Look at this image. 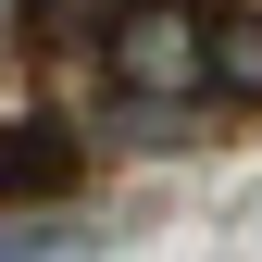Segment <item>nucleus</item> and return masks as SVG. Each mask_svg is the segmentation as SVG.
<instances>
[{"label": "nucleus", "mask_w": 262, "mask_h": 262, "mask_svg": "<svg viewBox=\"0 0 262 262\" xmlns=\"http://www.w3.org/2000/svg\"><path fill=\"white\" fill-rule=\"evenodd\" d=\"M75 187V138L62 125H0V200H50Z\"/></svg>", "instance_id": "f03ea898"}, {"label": "nucleus", "mask_w": 262, "mask_h": 262, "mask_svg": "<svg viewBox=\"0 0 262 262\" xmlns=\"http://www.w3.org/2000/svg\"><path fill=\"white\" fill-rule=\"evenodd\" d=\"M212 88L262 113V13H212Z\"/></svg>", "instance_id": "7ed1b4c3"}, {"label": "nucleus", "mask_w": 262, "mask_h": 262, "mask_svg": "<svg viewBox=\"0 0 262 262\" xmlns=\"http://www.w3.org/2000/svg\"><path fill=\"white\" fill-rule=\"evenodd\" d=\"M88 13L113 25V0H25V38H38V50H75V25H88Z\"/></svg>", "instance_id": "20e7f679"}, {"label": "nucleus", "mask_w": 262, "mask_h": 262, "mask_svg": "<svg viewBox=\"0 0 262 262\" xmlns=\"http://www.w3.org/2000/svg\"><path fill=\"white\" fill-rule=\"evenodd\" d=\"M100 75H113V100H200L212 88V13H187V0H113Z\"/></svg>", "instance_id": "f257e3e1"}]
</instances>
